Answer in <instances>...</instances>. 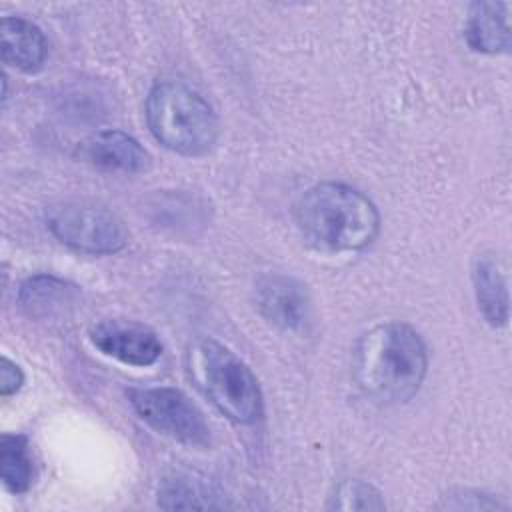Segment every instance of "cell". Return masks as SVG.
Segmentation results:
<instances>
[{"label":"cell","mask_w":512,"mask_h":512,"mask_svg":"<svg viewBox=\"0 0 512 512\" xmlns=\"http://www.w3.org/2000/svg\"><path fill=\"white\" fill-rule=\"evenodd\" d=\"M428 372L422 336L406 322H382L366 330L352 352V376L378 404H404L418 394Z\"/></svg>","instance_id":"obj_1"},{"label":"cell","mask_w":512,"mask_h":512,"mask_svg":"<svg viewBox=\"0 0 512 512\" xmlns=\"http://www.w3.org/2000/svg\"><path fill=\"white\" fill-rule=\"evenodd\" d=\"M294 218L308 240L328 250H362L380 230L374 202L342 182L310 186L298 198Z\"/></svg>","instance_id":"obj_2"},{"label":"cell","mask_w":512,"mask_h":512,"mask_svg":"<svg viewBox=\"0 0 512 512\" xmlns=\"http://www.w3.org/2000/svg\"><path fill=\"white\" fill-rule=\"evenodd\" d=\"M144 116L150 134L182 156H202L218 140L214 108L182 82H156L146 96Z\"/></svg>","instance_id":"obj_3"},{"label":"cell","mask_w":512,"mask_h":512,"mask_svg":"<svg viewBox=\"0 0 512 512\" xmlns=\"http://www.w3.org/2000/svg\"><path fill=\"white\" fill-rule=\"evenodd\" d=\"M186 358L190 378L226 418L254 424L264 416L258 378L228 346L202 338L190 344Z\"/></svg>","instance_id":"obj_4"},{"label":"cell","mask_w":512,"mask_h":512,"mask_svg":"<svg viewBox=\"0 0 512 512\" xmlns=\"http://www.w3.org/2000/svg\"><path fill=\"white\" fill-rule=\"evenodd\" d=\"M46 226L64 246L84 254H116L130 232L106 206L86 200H62L46 208Z\"/></svg>","instance_id":"obj_5"},{"label":"cell","mask_w":512,"mask_h":512,"mask_svg":"<svg viewBox=\"0 0 512 512\" xmlns=\"http://www.w3.org/2000/svg\"><path fill=\"white\" fill-rule=\"evenodd\" d=\"M128 402L156 432L194 448L210 446V426L200 408L178 388H130Z\"/></svg>","instance_id":"obj_6"},{"label":"cell","mask_w":512,"mask_h":512,"mask_svg":"<svg viewBox=\"0 0 512 512\" xmlns=\"http://www.w3.org/2000/svg\"><path fill=\"white\" fill-rule=\"evenodd\" d=\"M88 336L104 356L128 366H150L162 356L158 334L134 320H100L90 326Z\"/></svg>","instance_id":"obj_7"},{"label":"cell","mask_w":512,"mask_h":512,"mask_svg":"<svg viewBox=\"0 0 512 512\" xmlns=\"http://www.w3.org/2000/svg\"><path fill=\"white\" fill-rule=\"evenodd\" d=\"M260 314L282 330H302L310 322L312 302L306 286L286 274H266L256 284Z\"/></svg>","instance_id":"obj_8"},{"label":"cell","mask_w":512,"mask_h":512,"mask_svg":"<svg viewBox=\"0 0 512 512\" xmlns=\"http://www.w3.org/2000/svg\"><path fill=\"white\" fill-rule=\"evenodd\" d=\"M78 156L108 172L140 174L150 168L148 150L130 134L120 130H100L78 144Z\"/></svg>","instance_id":"obj_9"},{"label":"cell","mask_w":512,"mask_h":512,"mask_svg":"<svg viewBox=\"0 0 512 512\" xmlns=\"http://www.w3.org/2000/svg\"><path fill=\"white\" fill-rule=\"evenodd\" d=\"M510 4L480 0L468 6L464 22V38L474 52L506 54L512 46L510 36Z\"/></svg>","instance_id":"obj_10"},{"label":"cell","mask_w":512,"mask_h":512,"mask_svg":"<svg viewBox=\"0 0 512 512\" xmlns=\"http://www.w3.org/2000/svg\"><path fill=\"white\" fill-rule=\"evenodd\" d=\"M80 298L76 284L52 274H36L26 278L18 288V302L30 318L46 320L66 316Z\"/></svg>","instance_id":"obj_11"},{"label":"cell","mask_w":512,"mask_h":512,"mask_svg":"<svg viewBox=\"0 0 512 512\" xmlns=\"http://www.w3.org/2000/svg\"><path fill=\"white\" fill-rule=\"evenodd\" d=\"M472 284L476 304L484 320L494 328L506 326L510 316L508 280L506 268L500 258H496V254L486 252L476 258L472 268Z\"/></svg>","instance_id":"obj_12"},{"label":"cell","mask_w":512,"mask_h":512,"mask_svg":"<svg viewBox=\"0 0 512 512\" xmlns=\"http://www.w3.org/2000/svg\"><path fill=\"white\" fill-rule=\"evenodd\" d=\"M0 50L4 64L20 72H36L44 66L48 42L42 30L20 16H4L0 22Z\"/></svg>","instance_id":"obj_13"},{"label":"cell","mask_w":512,"mask_h":512,"mask_svg":"<svg viewBox=\"0 0 512 512\" xmlns=\"http://www.w3.org/2000/svg\"><path fill=\"white\" fill-rule=\"evenodd\" d=\"M0 474L2 484L12 494H24L34 482V458L24 434L4 432L0 436Z\"/></svg>","instance_id":"obj_14"},{"label":"cell","mask_w":512,"mask_h":512,"mask_svg":"<svg viewBox=\"0 0 512 512\" xmlns=\"http://www.w3.org/2000/svg\"><path fill=\"white\" fill-rule=\"evenodd\" d=\"M158 506L166 510L222 508L224 502L204 484L190 478H166L158 488Z\"/></svg>","instance_id":"obj_15"},{"label":"cell","mask_w":512,"mask_h":512,"mask_svg":"<svg viewBox=\"0 0 512 512\" xmlns=\"http://www.w3.org/2000/svg\"><path fill=\"white\" fill-rule=\"evenodd\" d=\"M330 510H382V494L368 482L344 480L340 482L328 500Z\"/></svg>","instance_id":"obj_16"},{"label":"cell","mask_w":512,"mask_h":512,"mask_svg":"<svg viewBox=\"0 0 512 512\" xmlns=\"http://www.w3.org/2000/svg\"><path fill=\"white\" fill-rule=\"evenodd\" d=\"M24 384V372L22 368L12 362L10 358L2 356L0 360V394L6 398V396H12L16 394Z\"/></svg>","instance_id":"obj_17"}]
</instances>
